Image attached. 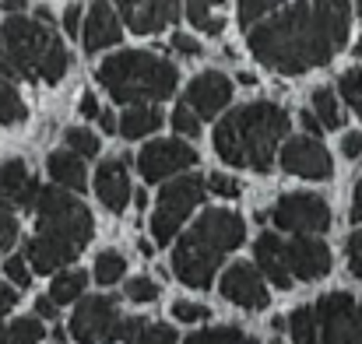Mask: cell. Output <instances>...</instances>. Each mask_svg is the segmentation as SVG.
<instances>
[{
	"mask_svg": "<svg viewBox=\"0 0 362 344\" xmlns=\"http://www.w3.org/2000/svg\"><path fill=\"white\" fill-rule=\"evenodd\" d=\"M338 92H341V99L359 113L362 119V67H352V71H345L341 74V81H338Z\"/></svg>",
	"mask_w": 362,
	"mask_h": 344,
	"instance_id": "1f68e13d",
	"label": "cell"
},
{
	"mask_svg": "<svg viewBox=\"0 0 362 344\" xmlns=\"http://www.w3.org/2000/svg\"><path fill=\"white\" fill-rule=\"evenodd\" d=\"M288 134V113L274 102H250L215 126V151L233 169L267 172L274 165V148Z\"/></svg>",
	"mask_w": 362,
	"mask_h": 344,
	"instance_id": "3957f363",
	"label": "cell"
},
{
	"mask_svg": "<svg viewBox=\"0 0 362 344\" xmlns=\"http://www.w3.org/2000/svg\"><path fill=\"white\" fill-rule=\"evenodd\" d=\"M349 218H352V225H362V179L356 183V190H352V211H349Z\"/></svg>",
	"mask_w": 362,
	"mask_h": 344,
	"instance_id": "7dc6e473",
	"label": "cell"
},
{
	"mask_svg": "<svg viewBox=\"0 0 362 344\" xmlns=\"http://www.w3.org/2000/svg\"><path fill=\"white\" fill-rule=\"evenodd\" d=\"M120 11V25H127L134 35H151L162 32L165 25H173L183 14V4H169V0H151V4H117Z\"/></svg>",
	"mask_w": 362,
	"mask_h": 344,
	"instance_id": "e0dca14e",
	"label": "cell"
},
{
	"mask_svg": "<svg viewBox=\"0 0 362 344\" xmlns=\"http://www.w3.org/2000/svg\"><path fill=\"white\" fill-rule=\"evenodd\" d=\"M35 320H39V324H42V320H57V306H53L49 295L35 299Z\"/></svg>",
	"mask_w": 362,
	"mask_h": 344,
	"instance_id": "bcb514c9",
	"label": "cell"
},
{
	"mask_svg": "<svg viewBox=\"0 0 362 344\" xmlns=\"http://www.w3.org/2000/svg\"><path fill=\"white\" fill-rule=\"evenodd\" d=\"M356 11H359V18H362V4H356Z\"/></svg>",
	"mask_w": 362,
	"mask_h": 344,
	"instance_id": "680465c9",
	"label": "cell"
},
{
	"mask_svg": "<svg viewBox=\"0 0 362 344\" xmlns=\"http://www.w3.org/2000/svg\"><path fill=\"white\" fill-rule=\"evenodd\" d=\"M134 208H148V194L144 190H134Z\"/></svg>",
	"mask_w": 362,
	"mask_h": 344,
	"instance_id": "db71d44e",
	"label": "cell"
},
{
	"mask_svg": "<svg viewBox=\"0 0 362 344\" xmlns=\"http://www.w3.org/2000/svg\"><path fill=\"white\" fill-rule=\"evenodd\" d=\"M46 172H49V179H53L60 190H74V194H81V190L88 186L85 162H81L78 155H71V151H53V155L46 158Z\"/></svg>",
	"mask_w": 362,
	"mask_h": 344,
	"instance_id": "44dd1931",
	"label": "cell"
},
{
	"mask_svg": "<svg viewBox=\"0 0 362 344\" xmlns=\"http://www.w3.org/2000/svg\"><path fill=\"white\" fill-rule=\"evenodd\" d=\"M0 78H4V81L14 78V71H11V64H7V57H4V46H0Z\"/></svg>",
	"mask_w": 362,
	"mask_h": 344,
	"instance_id": "816d5d0a",
	"label": "cell"
},
{
	"mask_svg": "<svg viewBox=\"0 0 362 344\" xmlns=\"http://www.w3.org/2000/svg\"><path fill=\"white\" fill-rule=\"evenodd\" d=\"M25 116H28V109H25L21 95L14 92L11 81L0 78V123H4V126H14V123H21Z\"/></svg>",
	"mask_w": 362,
	"mask_h": 344,
	"instance_id": "f1b7e54d",
	"label": "cell"
},
{
	"mask_svg": "<svg viewBox=\"0 0 362 344\" xmlns=\"http://www.w3.org/2000/svg\"><path fill=\"white\" fill-rule=\"evenodd\" d=\"M271 222L281 232H299V235H317V232L331 229V204L320 194H285L274 211Z\"/></svg>",
	"mask_w": 362,
	"mask_h": 344,
	"instance_id": "9c48e42d",
	"label": "cell"
},
{
	"mask_svg": "<svg viewBox=\"0 0 362 344\" xmlns=\"http://www.w3.org/2000/svg\"><path fill=\"white\" fill-rule=\"evenodd\" d=\"M85 285H88V274H85L81 267H74V271H60V274L53 278V285H49V299H53V306L78 302L81 292H85Z\"/></svg>",
	"mask_w": 362,
	"mask_h": 344,
	"instance_id": "603a6c76",
	"label": "cell"
},
{
	"mask_svg": "<svg viewBox=\"0 0 362 344\" xmlns=\"http://www.w3.org/2000/svg\"><path fill=\"white\" fill-rule=\"evenodd\" d=\"M240 85L250 88V85H257V78H253V74H246V71H240Z\"/></svg>",
	"mask_w": 362,
	"mask_h": 344,
	"instance_id": "9f6ffc18",
	"label": "cell"
},
{
	"mask_svg": "<svg viewBox=\"0 0 362 344\" xmlns=\"http://www.w3.org/2000/svg\"><path fill=\"white\" fill-rule=\"evenodd\" d=\"M356 60H362V35H359V42H356Z\"/></svg>",
	"mask_w": 362,
	"mask_h": 344,
	"instance_id": "6f0895ef",
	"label": "cell"
},
{
	"mask_svg": "<svg viewBox=\"0 0 362 344\" xmlns=\"http://www.w3.org/2000/svg\"><path fill=\"white\" fill-rule=\"evenodd\" d=\"M95 194L99 201L120 215L123 208L130 204V176H127V158H106L95 172Z\"/></svg>",
	"mask_w": 362,
	"mask_h": 344,
	"instance_id": "d6986e66",
	"label": "cell"
},
{
	"mask_svg": "<svg viewBox=\"0 0 362 344\" xmlns=\"http://www.w3.org/2000/svg\"><path fill=\"white\" fill-rule=\"evenodd\" d=\"M274 344H281V341H274Z\"/></svg>",
	"mask_w": 362,
	"mask_h": 344,
	"instance_id": "91938a15",
	"label": "cell"
},
{
	"mask_svg": "<svg viewBox=\"0 0 362 344\" xmlns=\"http://www.w3.org/2000/svg\"><path fill=\"white\" fill-rule=\"evenodd\" d=\"M341 151H345V158H362V130H349L341 137Z\"/></svg>",
	"mask_w": 362,
	"mask_h": 344,
	"instance_id": "7bdbcfd3",
	"label": "cell"
},
{
	"mask_svg": "<svg viewBox=\"0 0 362 344\" xmlns=\"http://www.w3.org/2000/svg\"><path fill=\"white\" fill-rule=\"evenodd\" d=\"M218 292H222V299H229L233 306H240V309H246V313L267 309V302H271L267 281H264L260 271L250 267V263H233V267L222 274Z\"/></svg>",
	"mask_w": 362,
	"mask_h": 344,
	"instance_id": "4fadbf2b",
	"label": "cell"
},
{
	"mask_svg": "<svg viewBox=\"0 0 362 344\" xmlns=\"http://www.w3.org/2000/svg\"><path fill=\"white\" fill-rule=\"evenodd\" d=\"M204 204V179L201 176H180L173 183L162 186L155 211H151V235L158 246L173 242L176 232L183 229V222L190 218V211Z\"/></svg>",
	"mask_w": 362,
	"mask_h": 344,
	"instance_id": "52a82bcc",
	"label": "cell"
},
{
	"mask_svg": "<svg viewBox=\"0 0 362 344\" xmlns=\"http://www.w3.org/2000/svg\"><path fill=\"white\" fill-rule=\"evenodd\" d=\"M64 144H67V151L71 155H78V158H95L99 155V134H92V130H85V126H71L67 134H64Z\"/></svg>",
	"mask_w": 362,
	"mask_h": 344,
	"instance_id": "f546056e",
	"label": "cell"
},
{
	"mask_svg": "<svg viewBox=\"0 0 362 344\" xmlns=\"http://www.w3.org/2000/svg\"><path fill=\"white\" fill-rule=\"evenodd\" d=\"M99 126H103L106 134H113V130H117V116L110 113V109H103V113H99Z\"/></svg>",
	"mask_w": 362,
	"mask_h": 344,
	"instance_id": "f907efd6",
	"label": "cell"
},
{
	"mask_svg": "<svg viewBox=\"0 0 362 344\" xmlns=\"http://www.w3.org/2000/svg\"><path fill=\"white\" fill-rule=\"evenodd\" d=\"M271 331H288V320L285 316H271Z\"/></svg>",
	"mask_w": 362,
	"mask_h": 344,
	"instance_id": "11a10c76",
	"label": "cell"
},
{
	"mask_svg": "<svg viewBox=\"0 0 362 344\" xmlns=\"http://www.w3.org/2000/svg\"><path fill=\"white\" fill-rule=\"evenodd\" d=\"M349 25L352 4L345 0L292 4L285 11H274L257 28H250V49L264 67L292 78L324 67L349 42Z\"/></svg>",
	"mask_w": 362,
	"mask_h": 344,
	"instance_id": "6da1fadb",
	"label": "cell"
},
{
	"mask_svg": "<svg viewBox=\"0 0 362 344\" xmlns=\"http://www.w3.org/2000/svg\"><path fill=\"white\" fill-rule=\"evenodd\" d=\"M320 344H362V302L349 292H327L313 302Z\"/></svg>",
	"mask_w": 362,
	"mask_h": 344,
	"instance_id": "ba28073f",
	"label": "cell"
},
{
	"mask_svg": "<svg viewBox=\"0 0 362 344\" xmlns=\"http://www.w3.org/2000/svg\"><path fill=\"white\" fill-rule=\"evenodd\" d=\"M299 119H303V126H306V137H313V141H320V130H324V126L317 123V116H313V113H303V116H299Z\"/></svg>",
	"mask_w": 362,
	"mask_h": 344,
	"instance_id": "681fc988",
	"label": "cell"
},
{
	"mask_svg": "<svg viewBox=\"0 0 362 344\" xmlns=\"http://www.w3.org/2000/svg\"><path fill=\"white\" fill-rule=\"evenodd\" d=\"M14 239H18V218H14V211L0 208V249H11Z\"/></svg>",
	"mask_w": 362,
	"mask_h": 344,
	"instance_id": "ab89813d",
	"label": "cell"
},
{
	"mask_svg": "<svg viewBox=\"0 0 362 344\" xmlns=\"http://www.w3.org/2000/svg\"><path fill=\"white\" fill-rule=\"evenodd\" d=\"M120 324L117 302L106 295H88L78 302L74 316H71V338L78 344H99L113 341V331Z\"/></svg>",
	"mask_w": 362,
	"mask_h": 344,
	"instance_id": "8fae6325",
	"label": "cell"
},
{
	"mask_svg": "<svg viewBox=\"0 0 362 344\" xmlns=\"http://www.w3.org/2000/svg\"><path fill=\"white\" fill-rule=\"evenodd\" d=\"M134 344H180V341H176V331L173 327H165V324H144Z\"/></svg>",
	"mask_w": 362,
	"mask_h": 344,
	"instance_id": "74e56055",
	"label": "cell"
},
{
	"mask_svg": "<svg viewBox=\"0 0 362 344\" xmlns=\"http://www.w3.org/2000/svg\"><path fill=\"white\" fill-rule=\"evenodd\" d=\"M281 242H285V239H278L274 232H264V235L253 242V256H257V271H260V278L271 281L278 292H288L296 281H292V274H288V267H285Z\"/></svg>",
	"mask_w": 362,
	"mask_h": 344,
	"instance_id": "ffe728a7",
	"label": "cell"
},
{
	"mask_svg": "<svg viewBox=\"0 0 362 344\" xmlns=\"http://www.w3.org/2000/svg\"><path fill=\"white\" fill-rule=\"evenodd\" d=\"M246 225L236 211L208 208L173 249V274L190 288H211L226 253L240 249Z\"/></svg>",
	"mask_w": 362,
	"mask_h": 344,
	"instance_id": "277c9868",
	"label": "cell"
},
{
	"mask_svg": "<svg viewBox=\"0 0 362 344\" xmlns=\"http://www.w3.org/2000/svg\"><path fill=\"white\" fill-rule=\"evenodd\" d=\"M204 190H211L215 197H226V201H236L243 194V186L233 179V176H222V172H211L208 176V183H204Z\"/></svg>",
	"mask_w": 362,
	"mask_h": 344,
	"instance_id": "8d00e7d4",
	"label": "cell"
},
{
	"mask_svg": "<svg viewBox=\"0 0 362 344\" xmlns=\"http://www.w3.org/2000/svg\"><path fill=\"white\" fill-rule=\"evenodd\" d=\"M158 126H162V109L158 106H127V113L117 116V130H120L127 141L148 137Z\"/></svg>",
	"mask_w": 362,
	"mask_h": 344,
	"instance_id": "7402d4cb",
	"label": "cell"
},
{
	"mask_svg": "<svg viewBox=\"0 0 362 344\" xmlns=\"http://www.w3.org/2000/svg\"><path fill=\"white\" fill-rule=\"evenodd\" d=\"M39 197V183L28 176V165L21 158H11L0 165V208L4 211H32Z\"/></svg>",
	"mask_w": 362,
	"mask_h": 344,
	"instance_id": "2e32d148",
	"label": "cell"
},
{
	"mask_svg": "<svg viewBox=\"0 0 362 344\" xmlns=\"http://www.w3.org/2000/svg\"><path fill=\"white\" fill-rule=\"evenodd\" d=\"M42 324L35 316H18L7 327H0V344H39L42 341Z\"/></svg>",
	"mask_w": 362,
	"mask_h": 344,
	"instance_id": "d4e9b609",
	"label": "cell"
},
{
	"mask_svg": "<svg viewBox=\"0 0 362 344\" xmlns=\"http://www.w3.org/2000/svg\"><path fill=\"white\" fill-rule=\"evenodd\" d=\"M95 281L106 288V285H117V281H123V274H127V260H123V253H117V249H103L99 256H95Z\"/></svg>",
	"mask_w": 362,
	"mask_h": 344,
	"instance_id": "4316f807",
	"label": "cell"
},
{
	"mask_svg": "<svg viewBox=\"0 0 362 344\" xmlns=\"http://www.w3.org/2000/svg\"><path fill=\"white\" fill-rule=\"evenodd\" d=\"M173 316H176L180 324H201V320L211 316V309L201 306V302H187V299H180V302H173Z\"/></svg>",
	"mask_w": 362,
	"mask_h": 344,
	"instance_id": "f35d334b",
	"label": "cell"
},
{
	"mask_svg": "<svg viewBox=\"0 0 362 344\" xmlns=\"http://www.w3.org/2000/svg\"><path fill=\"white\" fill-rule=\"evenodd\" d=\"M183 344H257L250 334H243L236 327H211V331H197Z\"/></svg>",
	"mask_w": 362,
	"mask_h": 344,
	"instance_id": "4dcf8cb0",
	"label": "cell"
},
{
	"mask_svg": "<svg viewBox=\"0 0 362 344\" xmlns=\"http://www.w3.org/2000/svg\"><path fill=\"white\" fill-rule=\"evenodd\" d=\"M14 306H18V292H14L11 285H4V281H0V320H4Z\"/></svg>",
	"mask_w": 362,
	"mask_h": 344,
	"instance_id": "f6af8a7d",
	"label": "cell"
},
{
	"mask_svg": "<svg viewBox=\"0 0 362 344\" xmlns=\"http://www.w3.org/2000/svg\"><path fill=\"white\" fill-rule=\"evenodd\" d=\"M64 28H67V35H78V28H81V7L78 4L64 7Z\"/></svg>",
	"mask_w": 362,
	"mask_h": 344,
	"instance_id": "ee69618b",
	"label": "cell"
},
{
	"mask_svg": "<svg viewBox=\"0 0 362 344\" xmlns=\"http://www.w3.org/2000/svg\"><path fill=\"white\" fill-rule=\"evenodd\" d=\"M95 81L123 106H155L176 92L180 71H176V64H169L158 53L123 49V53L106 57L99 64Z\"/></svg>",
	"mask_w": 362,
	"mask_h": 344,
	"instance_id": "5b68a950",
	"label": "cell"
},
{
	"mask_svg": "<svg viewBox=\"0 0 362 344\" xmlns=\"http://www.w3.org/2000/svg\"><path fill=\"white\" fill-rule=\"evenodd\" d=\"M288 334L296 344H320V327H317L313 306H299L288 313Z\"/></svg>",
	"mask_w": 362,
	"mask_h": 344,
	"instance_id": "cb8c5ba5",
	"label": "cell"
},
{
	"mask_svg": "<svg viewBox=\"0 0 362 344\" xmlns=\"http://www.w3.org/2000/svg\"><path fill=\"white\" fill-rule=\"evenodd\" d=\"M123 295H127L130 302H155V299H158V285H155L151 278H130L127 288H123Z\"/></svg>",
	"mask_w": 362,
	"mask_h": 344,
	"instance_id": "d590c367",
	"label": "cell"
},
{
	"mask_svg": "<svg viewBox=\"0 0 362 344\" xmlns=\"http://www.w3.org/2000/svg\"><path fill=\"white\" fill-rule=\"evenodd\" d=\"M169 123H173V130H176L180 137H190V141H194V137L201 134V119L194 116V109H190L187 102H180V106L173 109V116H169Z\"/></svg>",
	"mask_w": 362,
	"mask_h": 344,
	"instance_id": "836d02e7",
	"label": "cell"
},
{
	"mask_svg": "<svg viewBox=\"0 0 362 344\" xmlns=\"http://www.w3.org/2000/svg\"><path fill=\"white\" fill-rule=\"evenodd\" d=\"M0 7H4L7 14H18V11H21V7H28V4H18V0H4Z\"/></svg>",
	"mask_w": 362,
	"mask_h": 344,
	"instance_id": "f5cc1de1",
	"label": "cell"
},
{
	"mask_svg": "<svg viewBox=\"0 0 362 344\" xmlns=\"http://www.w3.org/2000/svg\"><path fill=\"white\" fill-rule=\"evenodd\" d=\"M229 102H233V81L222 71H204L187 88V106L197 119H215Z\"/></svg>",
	"mask_w": 362,
	"mask_h": 344,
	"instance_id": "9a60e30c",
	"label": "cell"
},
{
	"mask_svg": "<svg viewBox=\"0 0 362 344\" xmlns=\"http://www.w3.org/2000/svg\"><path fill=\"white\" fill-rule=\"evenodd\" d=\"M313 116H317V123H320L324 130H338V126L345 123L341 106H338V95H334L331 88H317V92H313Z\"/></svg>",
	"mask_w": 362,
	"mask_h": 344,
	"instance_id": "484cf974",
	"label": "cell"
},
{
	"mask_svg": "<svg viewBox=\"0 0 362 344\" xmlns=\"http://www.w3.org/2000/svg\"><path fill=\"white\" fill-rule=\"evenodd\" d=\"M285 253V267L292 274V281H320L331 274V249L320 235H296L288 242H281Z\"/></svg>",
	"mask_w": 362,
	"mask_h": 344,
	"instance_id": "7c38bea8",
	"label": "cell"
},
{
	"mask_svg": "<svg viewBox=\"0 0 362 344\" xmlns=\"http://www.w3.org/2000/svg\"><path fill=\"white\" fill-rule=\"evenodd\" d=\"M187 11V18H190V25L194 28H201V32H208V35H222V28H226V18L222 14H215V7L211 4H201V0H194V4H183Z\"/></svg>",
	"mask_w": 362,
	"mask_h": 344,
	"instance_id": "83f0119b",
	"label": "cell"
},
{
	"mask_svg": "<svg viewBox=\"0 0 362 344\" xmlns=\"http://www.w3.org/2000/svg\"><path fill=\"white\" fill-rule=\"evenodd\" d=\"M99 113H103V109H99V99L88 92V95L81 99V116H85V119H99Z\"/></svg>",
	"mask_w": 362,
	"mask_h": 344,
	"instance_id": "c3c4849f",
	"label": "cell"
},
{
	"mask_svg": "<svg viewBox=\"0 0 362 344\" xmlns=\"http://www.w3.org/2000/svg\"><path fill=\"white\" fill-rule=\"evenodd\" d=\"M4 274H7V281L14 285V292L32 285V267H28V260H25L21 253H14V256L4 260Z\"/></svg>",
	"mask_w": 362,
	"mask_h": 344,
	"instance_id": "e575fe53",
	"label": "cell"
},
{
	"mask_svg": "<svg viewBox=\"0 0 362 344\" xmlns=\"http://www.w3.org/2000/svg\"><path fill=\"white\" fill-rule=\"evenodd\" d=\"M194 165H197V151L187 141H180V137H173V141H165V137L162 141H151L137 155V172H141L144 183H162V179H169L176 172H187Z\"/></svg>",
	"mask_w": 362,
	"mask_h": 344,
	"instance_id": "30bf717a",
	"label": "cell"
},
{
	"mask_svg": "<svg viewBox=\"0 0 362 344\" xmlns=\"http://www.w3.org/2000/svg\"><path fill=\"white\" fill-rule=\"evenodd\" d=\"M35 235L25 246V260L35 274H60L88 242H92V211L60 186H39L35 197Z\"/></svg>",
	"mask_w": 362,
	"mask_h": 344,
	"instance_id": "7a4b0ae2",
	"label": "cell"
},
{
	"mask_svg": "<svg viewBox=\"0 0 362 344\" xmlns=\"http://www.w3.org/2000/svg\"><path fill=\"white\" fill-rule=\"evenodd\" d=\"M349 271L362 281V229L349 235Z\"/></svg>",
	"mask_w": 362,
	"mask_h": 344,
	"instance_id": "60d3db41",
	"label": "cell"
},
{
	"mask_svg": "<svg viewBox=\"0 0 362 344\" xmlns=\"http://www.w3.org/2000/svg\"><path fill=\"white\" fill-rule=\"evenodd\" d=\"M274 0H246L240 4V25L243 28H257L260 21H267L271 14H274Z\"/></svg>",
	"mask_w": 362,
	"mask_h": 344,
	"instance_id": "d6a6232c",
	"label": "cell"
},
{
	"mask_svg": "<svg viewBox=\"0 0 362 344\" xmlns=\"http://www.w3.org/2000/svg\"><path fill=\"white\" fill-rule=\"evenodd\" d=\"M81 35H85V49L88 53H103V49L117 46L123 39L120 14L110 4H92L88 7V18L81 21Z\"/></svg>",
	"mask_w": 362,
	"mask_h": 344,
	"instance_id": "ac0fdd59",
	"label": "cell"
},
{
	"mask_svg": "<svg viewBox=\"0 0 362 344\" xmlns=\"http://www.w3.org/2000/svg\"><path fill=\"white\" fill-rule=\"evenodd\" d=\"M281 169L292 172V176H303V179H331L334 176L331 151L320 141H313V137H292V141H285V148H281Z\"/></svg>",
	"mask_w": 362,
	"mask_h": 344,
	"instance_id": "5bb4252c",
	"label": "cell"
},
{
	"mask_svg": "<svg viewBox=\"0 0 362 344\" xmlns=\"http://www.w3.org/2000/svg\"><path fill=\"white\" fill-rule=\"evenodd\" d=\"M173 49H176V53H183V57H201V42H197L194 35H187V32L173 35Z\"/></svg>",
	"mask_w": 362,
	"mask_h": 344,
	"instance_id": "b9f144b4",
	"label": "cell"
},
{
	"mask_svg": "<svg viewBox=\"0 0 362 344\" xmlns=\"http://www.w3.org/2000/svg\"><path fill=\"white\" fill-rule=\"evenodd\" d=\"M0 46L4 57L14 71V78H28V81H46L57 85L67 74V46L60 42V35L53 32V25H42L35 18L25 14H11L0 28Z\"/></svg>",
	"mask_w": 362,
	"mask_h": 344,
	"instance_id": "8992f818",
	"label": "cell"
}]
</instances>
